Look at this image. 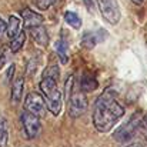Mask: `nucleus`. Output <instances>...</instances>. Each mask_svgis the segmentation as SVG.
Returning <instances> with one entry per match:
<instances>
[{"mask_svg": "<svg viewBox=\"0 0 147 147\" xmlns=\"http://www.w3.org/2000/svg\"><path fill=\"white\" fill-rule=\"evenodd\" d=\"M124 114V107L119 103L111 90H106L96 100L93 107V124L100 133H107Z\"/></svg>", "mask_w": 147, "mask_h": 147, "instance_id": "nucleus-1", "label": "nucleus"}, {"mask_svg": "<svg viewBox=\"0 0 147 147\" xmlns=\"http://www.w3.org/2000/svg\"><path fill=\"white\" fill-rule=\"evenodd\" d=\"M142 117H143V116H142L140 113H136L134 116H131L124 124H121V126L114 131V139H116L119 143H126V142H129V140L136 134V131L139 130Z\"/></svg>", "mask_w": 147, "mask_h": 147, "instance_id": "nucleus-2", "label": "nucleus"}, {"mask_svg": "<svg viewBox=\"0 0 147 147\" xmlns=\"http://www.w3.org/2000/svg\"><path fill=\"white\" fill-rule=\"evenodd\" d=\"M20 123H22V131H23L24 139L32 140V139L39 136L40 129H42L40 117H37V116H34V114L24 110L20 116Z\"/></svg>", "mask_w": 147, "mask_h": 147, "instance_id": "nucleus-3", "label": "nucleus"}, {"mask_svg": "<svg viewBox=\"0 0 147 147\" xmlns=\"http://www.w3.org/2000/svg\"><path fill=\"white\" fill-rule=\"evenodd\" d=\"M96 1L100 9V13L106 19V22H109L110 24H117L121 17L117 0H96Z\"/></svg>", "mask_w": 147, "mask_h": 147, "instance_id": "nucleus-4", "label": "nucleus"}, {"mask_svg": "<svg viewBox=\"0 0 147 147\" xmlns=\"http://www.w3.org/2000/svg\"><path fill=\"white\" fill-rule=\"evenodd\" d=\"M24 110L37 116V117H43L46 114V100L45 96L36 92H32L26 96L24 100Z\"/></svg>", "mask_w": 147, "mask_h": 147, "instance_id": "nucleus-5", "label": "nucleus"}, {"mask_svg": "<svg viewBox=\"0 0 147 147\" xmlns=\"http://www.w3.org/2000/svg\"><path fill=\"white\" fill-rule=\"evenodd\" d=\"M86 110H87V98L83 94H73L69 98V116L71 119L83 116Z\"/></svg>", "mask_w": 147, "mask_h": 147, "instance_id": "nucleus-6", "label": "nucleus"}, {"mask_svg": "<svg viewBox=\"0 0 147 147\" xmlns=\"http://www.w3.org/2000/svg\"><path fill=\"white\" fill-rule=\"evenodd\" d=\"M45 100H46V107L49 109L50 111L57 116L61 110V103H63V98H61V92L59 89H56L54 92H51L49 94L45 96Z\"/></svg>", "mask_w": 147, "mask_h": 147, "instance_id": "nucleus-7", "label": "nucleus"}, {"mask_svg": "<svg viewBox=\"0 0 147 147\" xmlns=\"http://www.w3.org/2000/svg\"><path fill=\"white\" fill-rule=\"evenodd\" d=\"M30 34L33 37V40L36 42L37 46H47L49 45V34H47V30L39 24V26H34V27H30Z\"/></svg>", "mask_w": 147, "mask_h": 147, "instance_id": "nucleus-8", "label": "nucleus"}, {"mask_svg": "<svg viewBox=\"0 0 147 147\" xmlns=\"http://www.w3.org/2000/svg\"><path fill=\"white\" fill-rule=\"evenodd\" d=\"M103 39H104V33L101 30H98V32H89V33L83 34L82 45H83L84 49H93Z\"/></svg>", "mask_w": 147, "mask_h": 147, "instance_id": "nucleus-9", "label": "nucleus"}, {"mask_svg": "<svg viewBox=\"0 0 147 147\" xmlns=\"http://www.w3.org/2000/svg\"><path fill=\"white\" fill-rule=\"evenodd\" d=\"M23 23H24L26 29L39 26V24L43 23V16L33 11V10H30V9H26V10H23Z\"/></svg>", "mask_w": 147, "mask_h": 147, "instance_id": "nucleus-10", "label": "nucleus"}, {"mask_svg": "<svg viewBox=\"0 0 147 147\" xmlns=\"http://www.w3.org/2000/svg\"><path fill=\"white\" fill-rule=\"evenodd\" d=\"M19 32H20V19L16 17V16H10L9 17V22L6 24V34H7V37L11 39Z\"/></svg>", "mask_w": 147, "mask_h": 147, "instance_id": "nucleus-11", "label": "nucleus"}, {"mask_svg": "<svg viewBox=\"0 0 147 147\" xmlns=\"http://www.w3.org/2000/svg\"><path fill=\"white\" fill-rule=\"evenodd\" d=\"M80 87H82L83 92L90 93V92L97 89V80L93 76H90V74H83V77L80 80Z\"/></svg>", "mask_w": 147, "mask_h": 147, "instance_id": "nucleus-12", "label": "nucleus"}, {"mask_svg": "<svg viewBox=\"0 0 147 147\" xmlns=\"http://www.w3.org/2000/svg\"><path fill=\"white\" fill-rule=\"evenodd\" d=\"M23 86H24V80L23 77H17L13 84H11V100L14 103H17L22 98V93H23Z\"/></svg>", "mask_w": 147, "mask_h": 147, "instance_id": "nucleus-13", "label": "nucleus"}, {"mask_svg": "<svg viewBox=\"0 0 147 147\" xmlns=\"http://www.w3.org/2000/svg\"><path fill=\"white\" fill-rule=\"evenodd\" d=\"M24 40H26V34H24V32H19L14 37H11V42H10V50H11L13 53L19 51V50L23 47Z\"/></svg>", "mask_w": 147, "mask_h": 147, "instance_id": "nucleus-14", "label": "nucleus"}, {"mask_svg": "<svg viewBox=\"0 0 147 147\" xmlns=\"http://www.w3.org/2000/svg\"><path fill=\"white\" fill-rule=\"evenodd\" d=\"M7 142H9L7 123L3 117H0V147H7Z\"/></svg>", "mask_w": 147, "mask_h": 147, "instance_id": "nucleus-15", "label": "nucleus"}, {"mask_svg": "<svg viewBox=\"0 0 147 147\" xmlns=\"http://www.w3.org/2000/svg\"><path fill=\"white\" fill-rule=\"evenodd\" d=\"M64 20H66V23H69L74 29H80V26H82L80 17L76 13H73V11H66L64 13Z\"/></svg>", "mask_w": 147, "mask_h": 147, "instance_id": "nucleus-16", "label": "nucleus"}, {"mask_svg": "<svg viewBox=\"0 0 147 147\" xmlns=\"http://www.w3.org/2000/svg\"><path fill=\"white\" fill-rule=\"evenodd\" d=\"M57 53H59V57H60L61 63H66L67 61V49H66L63 40L57 42Z\"/></svg>", "mask_w": 147, "mask_h": 147, "instance_id": "nucleus-17", "label": "nucleus"}, {"mask_svg": "<svg viewBox=\"0 0 147 147\" xmlns=\"http://www.w3.org/2000/svg\"><path fill=\"white\" fill-rule=\"evenodd\" d=\"M56 1H57V0H34V4H36L37 9H40V10H47Z\"/></svg>", "mask_w": 147, "mask_h": 147, "instance_id": "nucleus-18", "label": "nucleus"}, {"mask_svg": "<svg viewBox=\"0 0 147 147\" xmlns=\"http://www.w3.org/2000/svg\"><path fill=\"white\" fill-rule=\"evenodd\" d=\"M139 129H140V131H142V134H143V137L147 140V114L144 117H142V121H140V126H139Z\"/></svg>", "mask_w": 147, "mask_h": 147, "instance_id": "nucleus-19", "label": "nucleus"}, {"mask_svg": "<svg viewBox=\"0 0 147 147\" xmlns=\"http://www.w3.org/2000/svg\"><path fill=\"white\" fill-rule=\"evenodd\" d=\"M7 61V54H6V49H1L0 50V69L6 64Z\"/></svg>", "mask_w": 147, "mask_h": 147, "instance_id": "nucleus-20", "label": "nucleus"}, {"mask_svg": "<svg viewBox=\"0 0 147 147\" xmlns=\"http://www.w3.org/2000/svg\"><path fill=\"white\" fill-rule=\"evenodd\" d=\"M6 34V23L3 22V19L0 17V39Z\"/></svg>", "mask_w": 147, "mask_h": 147, "instance_id": "nucleus-21", "label": "nucleus"}, {"mask_svg": "<svg viewBox=\"0 0 147 147\" xmlns=\"http://www.w3.org/2000/svg\"><path fill=\"white\" fill-rule=\"evenodd\" d=\"M13 73H14V66L11 64V66L9 67V71H7V74H6V80H7V82H10V80H11V77H13Z\"/></svg>", "mask_w": 147, "mask_h": 147, "instance_id": "nucleus-22", "label": "nucleus"}, {"mask_svg": "<svg viewBox=\"0 0 147 147\" xmlns=\"http://www.w3.org/2000/svg\"><path fill=\"white\" fill-rule=\"evenodd\" d=\"M127 147H143V146H142L140 143H134V144H129Z\"/></svg>", "mask_w": 147, "mask_h": 147, "instance_id": "nucleus-23", "label": "nucleus"}, {"mask_svg": "<svg viewBox=\"0 0 147 147\" xmlns=\"http://www.w3.org/2000/svg\"><path fill=\"white\" fill-rule=\"evenodd\" d=\"M131 1H133L134 4H142V3H143L144 0H131Z\"/></svg>", "mask_w": 147, "mask_h": 147, "instance_id": "nucleus-24", "label": "nucleus"}, {"mask_svg": "<svg viewBox=\"0 0 147 147\" xmlns=\"http://www.w3.org/2000/svg\"><path fill=\"white\" fill-rule=\"evenodd\" d=\"M22 147H34V146H30V144H29V146H22Z\"/></svg>", "mask_w": 147, "mask_h": 147, "instance_id": "nucleus-25", "label": "nucleus"}]
</instances>
